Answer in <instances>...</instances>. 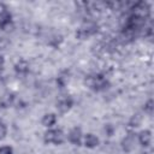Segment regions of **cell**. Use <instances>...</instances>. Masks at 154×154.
Wrapping results in <instances>:
<instances>
[{
  "mask_svg": "<svg viewBox=\"0 0 154 154\" xmlns=\"http://www.w3.org/2000/svg\"><path fill=\"white\" fill-rule=\"evenodd\" d=\"M87 83L94 90H102V89L107 88V85H108V82H107L106 77L103 75H100V73L89 76L88 79H87Z\"/></svg>",
  "mask_w": 154,
  "mask_h": 154,
  "instance_id": "1",
  "label": "cell"
},
{
  "mask_svg": "<svg viewBox=\"0 0 154 154\" xmlns=\"http://www.w3.org/2000/svg\"><path fill=\"white\" fill-rule=\"evenodd\" d=\"M64 140L63 131L59 129H51L45 134V141L52 144H60Z\"/></svg>",
  "mask_w": 154,
  "mask_h": 154,
  "instance_id": "2",
  "label": "cell"
},
{
  "mask_svg": "<svg viewBox=\"0 0 154 154\" xmlns=\"http://www.w3.org/2000/svg\"><path fill=\"white\" fill-rule=\"evenodd\" d=\"M96 30H97V25H96L95 23L89 22V23L83 24V25L78 29V31H77V36L81 37V38H85V37L91 36L94 32H96Z\"/></svg>",
  "mask_w": 154,
  "mask_h": 154,
  "instance_id": "3",
  "label": "cell"
},
{
  "mask_svg": "<svg viewBox=\"0 0 154 154\" xmlns=\"http://www.w3.org/2000/svg\"><path fill=\"white\" fill-rule=\"evenodd\" d=\"M11 24V13L8 11V7L0 2V28L6 29Z\"/></svg>",
  "mask_w": 154,
  "mask_h": 154,
  "instance_id": "4",
  "label": "cell"
},
{
  "mask_svg": "<svg viewBox=\"0 0 154 154\" xmlns=\"http://www.w3.org/2000/svg\"><path fill=\"white\" fill-rule=\"evenodd\" d=\"M71 106H72V99L69 95H64V96L59 97V100L57 102V108L61 113L67 112L71 108Z\"/></svg>",
  "mask_w": 154,
  "mask_h": 154,
  "instance_id": "5",
  "label": "cell"
},
{
  "mask_svg": "<svg viewBox=\"0 0 154 154\" xmlns=\"http://www.w3.org/2000/svg\"><path fill=\"white\" fill-rule=\"evenodd\" d=\"M69 141L71 142V143H73V144H79L81 142H82V131H81V129H78V128H75V129H72L70 132H69Z\"/></svg>",
  "mask_w": 154,
  "mask_h": 154,
  "instance_id": "6",
  "label": "cell"
},
{
  "mask_svg": "<svg viewBox=\"0 0 154 154\" xmlns=\"http://www.w3.org/2000/svg\"><path fill=\"white\" fill-rule=\"evenodd\" d=\"M83 143L88 148H95L99 146V138L93 134H87L83 138Z\"/></svg>",
  "mask_w": 154,
  "mask_h": 154,
  "instance_id": "7",
  "label": "cell"
},
{
  "mask_svg": "<svg viewBox=\"0 0 154 154\" xmlns=\"http://www.w3.org/2000/svg\"><path fill=\"white\" fill-rule=\"evenodd\" d=\"M138 141L142 146L144 147H148L152 142V135H150V131L148 130H144V131H141L140 135H138Z\"/></svg>",
  "mask_w": 154,
  "mask_h": 154,
  "instance_id": "8",
  "label": "cell"
},
{
  "mask_svg": "<svg viewBox=\"0 0 154 154\" xmlns=\"http://www.w3.org/2000/svg\"><path fill=\"white\" fill-rule=\"evenodd\" d=\"M14 70L18 75H26L28 71H29V64L25 60H19L14 65Z\"/></svg>",
  "mask_w": 154,
  "mask_h": 154,
  "instance_id": "9",
  "label": "cell"
},
{
  "mask_svg": "<svg viewBox=\"0 0 154 154\" xmlns=\"http://www.w3.org/2000/svg\"><path fill=\"white\" fill-rule=\"evenodd\" d=\"M57 122V117L53 114V113H49V114H45L43 118H42V124L45 126H53Z\"/></svg>",
  "mask_w": 154,
  "mask_h": 154,
  "instance_id": "10",
  "label": "cell"
},
{
  "mask_svg": "<svg viewBox=\"0 0 154 154\" xmlns=\"http://www.w3.org/2000/svg\"><path fill=\"white\" fill-rule=\"evenodd\" d=\"M12 101H13V95L7 94V95H4L2 100H1V103H2L5 107H7V106H10V105L12 103Z\"/></svg>",
  "mask_w": 154,
  "mask_h": 154,
  "instance_id": "11",
  "label": "cell"
},
{
  "mask_svg": "<svg viewBox=\"0 0 154 154\" xmlns=\"http://www.w3.org/2000/svg\"><path fill=\"white\" fill-rule=\"evenodd\" d=\"M0 154H13L12 152V148L8 147V146H4L0 148Z\"/></svg>",
  "mask_w": 154,
  "mask_h": 154,
  "instance_id": "12",
  "label": "cell"
},
{
  "mask_svg": "<svg viewBox=\"0 0 154 154\" xmlns=\"http://www.w3.org/2000/svg\"><path fill=\"white\" fill-rule=\"evenodd\" d=\"M144 109H146L148 113H152V112H153V101H152V100H149V101L146 103Z\"/></svg>",
  "mask_w": 154,
  "mask_h": 154,
  "instance_id": "13",
  "label": "cell"
},
{
  "mask_svg": "<svg viewBox=\"0 0 154 154\" xmlns=\"http://www.w3.org/2000/svg\"><path fill=\"white\" fill-rule=\"evenodd\" d=\"M5 135H6V126L2 123H0V140H2Z\"/></svg>",
  "mask_w": 154,
  "mask_h": 154,
  "instance_id": "14",
  "label": "cell"
}]
</instances>
